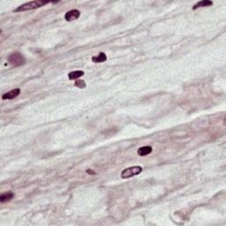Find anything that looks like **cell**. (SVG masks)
<instances>
[{"label": "cell", "mask_w": 226, "mask_h": 226, "mask_svg": "<svg viewBox=\"0 0 226 226\" xmlns=\"http://www.w3.org/2000/svg\"><path fill=\"white\" fill-rule=\"evenodd\" d=\"M210 5H213V2L210 1V0H202L200 1L198 3H196L194 5H193V10H196L197 8H200V7H206V6H210Z\"/></svg>", "instance_id": "8992f818"}, {"label": "cell", "mask_w": 226, "mask_h": 226, "mask_svg": "<svg viewBox=\"0 0 226 226\" xmlns=\"http://www.w3.org/2000/svg\"><path fill=\"white\" fill-rule=\"evenodd\" d=\"M20 94V88H15V89H13V90H11L9 92L4 94L2 95V99L3 100H12V99L16 98Z\"/></svg>", "instance_id": "5b68a950"}, {"label": "cell", "mask_w": 226, "mask_h": 226, "mask_svg": "<svg viewBox=\"0 0 226 226\" xmlns=\"http://www.w3.org/2000/svg\"><path fill=\"white\" fill-rule=\"evenodd\" d=\"M14 197V193L10 192V193H3L0 195V201L1 202H6V201H11Z\"/></svg>", "instance_id": "30bf717a"}, {"label": "cell", "mask_w": 226, "mask_h": 226, "mask_svg": "<svg viewBox=\"0 0 226 226\" xmlns=\"http://www.w3.org/2000/svg\"><path fill=\"white\" fill-rule=\"evenodd\" d=\"M84 75L83 71H74L68 74V79L69 80H77L78 78H81Z\"/></svg>", "instance_id": "9c48e42d"}, {"label": "cell", "mask_w": 226, "mask_h": 226, "mask_svg": "<svg viewBox=\"0 0 226 226\" xmlns=\"http://www.w3.org/2000/svg\"><path fill=\"white\" fill-rule=\"evenodd\" d=\"M74 86L77 88H86L87 85H86V82L82 80H77L74 83Z\"/></svg>", "instance_id": "8fae6325"}, {"label": "cell", "mask_w": 226, "mask_h": 226, "mask_svg": "<svg viewBox=\"0 0 226 226\" xmlns=\"http://www.w3.org/2000/svg\"><path fill=\"white\" fill-rule=\"evenodd\" d=\"M87 172H88V173H89V174H95V172H94L93 170L91 171V170H87Z\"/></svg>", "instance_id": "7c38bea8"}, {"label": "cell", "mask_w": 226, "mask_h": 226, "mask_svg": "<svg viewBox=\"0 0 226 226\" xmlns=\"http://www.w3.org/2000/svg\"><path fill=\"white\" fill-rule=\"evenodd\" d=\"M106 60H107V56L103 52H101L97 56H95L92 58V61L94 63H102L105 62Z\"/></svg>", "instance_id": "ba28073f"}, {"label": "cell", "mask_w": 226, "mask_h": 226, "mask_svg": "<svg viewBox=\"0 0 226 226\" xmlns=\"http://www.w3.org/2000/svg\"><path fill=\"white\" fill-rule=\"evenodd\" d=\"M151 152H152V148H151L150 146L142 147V148H140V149H138V151H137V153H138V155H139L140 156H145L150 154Z\"/></svg>", "instance_id": "52a82bcc"}, {"label": "cell", "mask_w": 226, "mask_h": 226, "mask_svg": "<svg viewBox=\"0 0 226 226\" xmlns=\"http://www.w3.org/2000/svg\"><path fill=\"white\" fill-rule=\"evenodd\" d=\"M142 168L141 166H132V167L126 168L125 169L122 173H121V178L126 179V178H130L132 177L140 174L142 171Z\"/></svg>", "instance_id": "7a4b0ae2"}, {"label": "cell", "mask_w": 226, "mask_h": 226, "mask_svg": "<svg viewBox=\"0 0 226 226\" xmlns=\"http://www.w3.org/2000/svg\"><path fill=\"white\" fill-rule=\"evenodd\" d=\"M80 16H81L80 11L74 9V10H71V11L67 12L66 15H65V19H66V21H73L74 20H77Z\"/></svg>", "instance_id": "277c9868"}, {"label": "cell", "mask_w": 226, "mask_h": 226, "mask_svg": "<svg viewBox=\"0 0 226 226\" xmlns=\"http://www.w3.org/2000/svg\"><path fill=\"white\" fill-rule=\"evenodd\" d=\"M49 1H42V0H36V1H31L28 3L23 4L21 5H20L18 8L14 10L15 13H19V12H25V11H29V10H34V9L40 8L43 5L49 4Z\"/></svg>", "instance_id": "6da1fadb"}, {"label": "cell", "mask_w": 226, "mask_h": 226, "mask_svg": "<svg viewBox=\"0 0 226 226\" xmlns=\"http://www.w3.org/2000/svg\"><path fill=\"white\" fill-rule=\"evenodd\" d=\"M8 61L9 63L12 64L13 66H21V65H24L26 60L22 54L16 52V53H13V54H12V55L9 56Z\"/></svg>", "instance_id": "3957f363"}]
</instances>
